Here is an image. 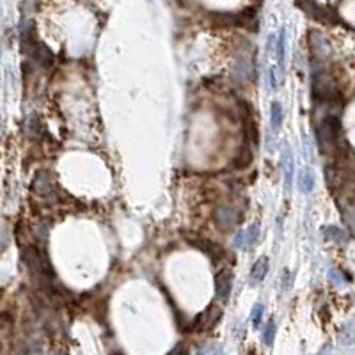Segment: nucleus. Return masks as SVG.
Masks as SVG:
<instances>
[{
  "instance_id": "obj_18",
  "label": "nucleus",
  "mask_w": 355,
  "mask_h": 355,
  "mask_svg": "<svg viewBox=\"0 0 355 355\" xmlns=\"http://www.w3.org/2000/svg\"><path fill=\"white\" fill-rule=\"evenodd\" d=\"M291 281H293V275L289 270H284V275H283V288L284 289H289L291 288Z\"/></svg>"
},
{
  "instance_id": "obj_6",
  "label": "nucleus",
  "mask_w": 355,
  "mask_h": 355,
  "mask_svg": "<svg viewBox=\"0 0 355 355\" xmlns=\"http://www.w3.org/2000/svg\"><path fill=\"white\" fill-rule=\"evenodd\" d=\"M215 291L222 300H227L231 293V274L227 270L220 272L215 277Z\"/></svg>"
},
{
  "instance_id": "obj_14",
  "label": "nucleus",
  "mask_w": 355,
  "mask_h": 355,
  "mask_svg": "<svg viewBox=\"0 0 355 355\" xmlns=\"http://www.w3.org/2000/svg\"><path fill=\"white\" fill-rule=\"evenodd\" d=\"M341 339L345 341V345H352L355 343V321L348 323L341 332Z\"/></svg>"
},
{
  "instance_id": "obj_12",
  "label": "nucleus",
  "mask_w": 355,
  "mask_h": 355,
  "mask_svg": "<svg viewBox=\"0 0 355 355\" xmlns=\"http://www.w3.org/2000/svg\"><path fill=\"white\" fill-rule=\"evenodd\" d=\"M252 162V151L248 149V147H244L242 153L235 158V167L236 169H245L248 164Z\"/></svg>"
},
{
  "instance_id": "obj_8",
  "label": "nucleus",
  "mask_w": 355,
  "mask_h": 355,
  "mask_svg": "<svg viewBox=\"0 0 355 355\" xmlns=\"http://www.w3.org/2000/svg\"><path fill=\"white\" fill-rule=\"evenodd\" d=\"M298 185H300V190L309 194L313 190V186H315V174L311 173V169H304L298 176Z\"/></svg>"
},
{
  "instance_id": "obj_1",
  "label": "nucleus",
  "mask_w": 355,
  "mask_h": 355,
  "mask_svg": "<svg viewBox=\"0 0 355 355\" xmlns=\"http://www.w3.org/2000/svg\"><path fill=\"white\" fill-rule=\"evenodd\" d=\"M213 218H215L218 229H227V227L235 226V222L238 220V212L229 204H220L213 213Z\"/></svg>"
},
{
  "instance_id": "obj_17",
  "label": "nucleus",
  "mask_w": 355,
  "mask_h": 355,
  "mask_svg": "<svg viewBox=\"0 0 355 355\" xmlns=\"http://www.w3.org/2000/svg\"><path fill=\"white\" fill-rule=\"evenodd\" d=\"M263 311H265L263 304H256V306H254V309H252V325L254 327H259V323H261Z\"/></svg>"
},
{
  "instance_id": "obj_5",
  "label": "nucleus",
  "mask_w": 355,
  "mask_h": 355,
  "mask_svg": "<svg viewBox=\"0 0 355 355\" xmlns=\"http://www.w3.org/2000/svg\"><path fill=\"white\" fill-rule=\"evenodd\" d=\"M257 238H259V224H252L245 231H240L238 235L235 236V247L242 248V247H250L252 244H256Z\"/></svg>"
},
{
  "instance_id": "obj_16",
  "label": "nucleus",
  "mask_w": 355,
  "mask_h": 355,
  "mask_svg": "<svg viewBox=\"0 0 355 355\" xmlns=\"http://www.w3.org/2000/svg\"><path fill=\"white\" fill-rule=\"evenodd\" d=\"M274 337H275V323L270 320V321L266 323V330H265V334H263V341H265V345L270 346L272 343H274Z\"/></svg>"
},
{
  "instance_id": "obj_9",
  "label": "nucleus",
  "mask_w": 355,
  "mask_h": 355,
  "mask_svg": "<svg viewBox=\"0 0 355 355\" xmlns=\"http://www.w3.org/2000/svg\"><path fill=\"white\" fill-rule=\"evenodd\" d=\"M32 57L37 59V61L43 64V66H52V62H53V53L50 52V50L46 48L43 43L37 44V48H36V52H34V55H32Z\"/></svg>"
},
{
  "instance_id": "obj_20",
  "label": "nucleus",
  "mask_w": 355,
  "mask_h": 355,
  "mask_svg": "<svg viewBox=\"0 0 355 355\" xmlns=\"http://www.w3.org/2000/svg\"><path fill=\"white\" fill-rule=\"evenodd\" d=\"M330 279L334 281V283H337V284H341L343 283V277L339 274H337V270H332L330 272Z\"/></svg>"
},
{
  "instance_id": "obj_7",
  "label": "nucleus",
  "mask_w": 355,
  "mask_h": 355,
  "mask_svg": "<svg viewBox=\"0 0 355 355\" xmlns=\"http://www.w3.org/2000/svg\"><path fill=\"white\" fill-rule=\"evenodd\" d=\"M266 270H268V259L266 257H259L256 263L252 265V270H250V281L252 283H259L263 281V277L266 275Z\"/></svg>"
},
{
  "instance_id": "obj_4",
  "label": "nucleus",
  "mask_w": 355,
  "mask_h": 355,
  "mask_svg": "<svg viewBox=\"0 0 355 355\" xmlns=\"http://www.w3.org/2000/svg\"><path fill=\"white\" fill-rule=\"evenodd\" d=\"M32 190L39 195H50L53 190V183H52V176H50L48 171H39L36 174L34 181H32Z\"/></svg>"
},
{
  "instance_id": "obj_15",
  "label": "nucleus",
  "mask_w": 355,
  "mask_h": 355,
  "mask_svg": "<svg viewBox=\"0 0 355 355\" xmlns=\"http://www.w3.org/2000/svg\"><path fill=\"white\" fill-rule=\"evenodd\" d=\"M286 39H284V29L281 31V34H279V39H277V61H279V66L283 68L284 66V50H286Z\"/></svg>"
},
{
  "instance_id": "obj_11",
  "label": "nucleus",
  "mask_w": 355,
  "mask_h": 355,
  "mask_svg": "<svg viewBox=\"0 0 355 355\" xmlns=\"http://www.w3.org/2000/svg\"><path fill=\"white\" fill-rule=\"evenodd\" d=\"M281 121H283V108H281V103H279V102H274V103H272V110H270L272 128H274V130H279Z\"/></svg>"
},
{
  "instance_id": "obj_19",
  "label": "nucleus",
  "mask_w": 355,
  "mask_h": 355,
  "mask_svg": "<svg viewBox=\"0 0 355 355\" xmlns=\"http://www.w3.org/2000/svg\"><path fill=\"white\" fill-rule=\"evenodd\" d=\"M36 235H37V238H43V236L48 235V227L44 226V224H39L37 226V229H36Z\"/></svg>"
},
{
  "instance_id": "obj_21",
  "label": "nucleus",
  "mask_w": 355,
  "mask_h": 355,
  "mask_svg": "<svg viewBox=\"0 0 355 355\" xmlns=\"http://www.w3.org/2000/svg\"><path fill=\"white\" fill-rule=\"evenodd\" d=\"M270 82H272V89H277V82H275V71L270 70Z\"/></svg>"
},
{
  "instance_id": "obj_13",
  "label": "nucleus",
  "mask_w": 355,
  "mask_h": 355,
  "mask_svg": "<svg viewBox=\"0 0 355 355\" xmlns=\"http://www.w3.org/2000/svg\"><path fill=\"white\" fill-rule=\"evenodd\" d=\"M323 235L327 236L328 240H334V242H345V240H346L345 233H343V231L339 229V227H334V226L325 227Z\"/></svg>"
},
{
  "instance_id": "obj_3",
  "label": "nucleus",
  "mask_w": 355,
  "mask_h": 355,
  "mask_svg": "<svg viewBox=\"0 0 355 355\" xmlns=\"http://www.w3.org/2000/svg\"><path fill=\"white\" fill-rule=\"evenodd\" d=\"M188 242H190V245H194V247H197L199 250H203L204 254H208L210 257H212L213 261H218L222 257V248L218 247L215 242H210V240H204V238H188Z\"/></svg>"
},
{
  "instance_id": "obj_2",
  "label": "nucleus",
  "mask_w": 355,
  "mask_h": 355,
  "mask_svg": "<svg viewBox=\"0 0 355 355\" xmlns=\"http://www.w3.org/2000/svg\"><path fill=\"white\" fill-rule=\"evenodd\" d=\"M222 316V311L218 309L217 306H210L206 311H203L197 318H195V323H194V328L195 330H199V332H203V330H208L210 327H213V325L217 323L218 320H220Z\"/></svg>"
},
{
  "instance_id": "obj_10",
  "label": "nucleus",
  "mask_w": 355,
  "mask_h": 355,
  "mask_svg": "<svg viewBox=\"0 0 355 355\" xmlns=\"http://www.w3.org/2000/svg\"><path fill=\"white\" fill-rule=\"evenodd\" d=\"M284 164H286V169H284V179H286V190L291 188L293 183V156L289 147H286V158H284Z\"/></svg>"
}]
</instances>
